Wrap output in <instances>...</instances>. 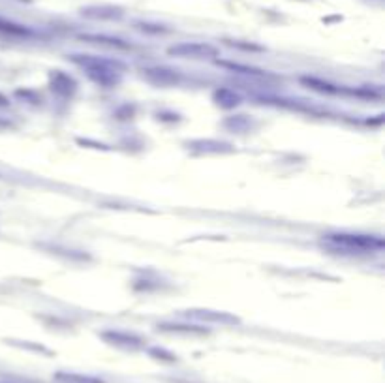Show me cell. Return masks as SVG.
I'll return each mask as SVG.
<instances>
[{
	"instance_id": "6da1fadb",
	"label": "cell",
	"mask_w": 385,
	"mask_h": 383,
	"mask_svg": "<svg viewBox=\"0 0 385 383\" xmlns=\"http://www.w3.org/2000/svg\"><path fill=\"white\" fill-rule=\"evenodd\" d=\"M323 246L342 254H376L384 250L385 242L378 235L340 231V233L323 235Z\"/></svg>"
},
{
	"instance_id": "7a4b0ae2",
	"label": "cell",
	"mask_w": 385,
	"mask_h": 383,
	"mask_svg": "<svg viewBox=\"0 0 385 383\" xmlns=\"http://www.w3.org/2000/svg\"><path fill=\"white\" fill-rule=\"evenodd\" d=\"M70 60L86 71V76L104 86H113L121 81V70H124L119 60L93 57V55H71Z\"/></svg>"
},
{
	"instance_id": "3957f363",
	"label": "cell",
	"mask_w": 385,
	"mask_h": 383,
	"mask_svg": "<svg viewBox=\"0 0 385 383\" xmlns=\"http://www.w3.org/2000/svg\"><path fill=\"white\" fill-rule=\"evenodd\" d=\"M170 57L178 58H196V60H203V58H214L218 57V49L211 45V43H200V42H186L172 45L167 49Z\"/></svg>"
},
{
	"instance_id": "277c9868",
	"label": "cell",
	"mask_w": 385,
	"mask_h": 383,
	"mask_svg": "<svg viewBox=\"0 0 385 383\" xmlns=\"http://www.w3.org/2000/svg\"><path fill=\"white\" fill-rule=\"evenodd\" d=\"M186 316L205 323H220V325H233L239 323V318L228 312H216V310H188Z\"/></svg>"
},
{
	"instance_id": "5b68a950",
	"label": "cell",
	"mask_w": 385,
	"mask_h": 383,
	"mask_svg": "<svg viewBox=\"0 0 385 383\" xmlns=\"http://www.w3.org/2000/svg\"><path fill=\"white\" fill-rule=\"evenodd\" d=\"M81 14L91 17V19H102V21H113V19H121L122 10L121 8L113 6H93V8H83Z\"/></svg>"
},
{
	"instance_id": "8992f818",
	"label": "cell",
	"mask_w": 385,
	"mask_h": 383,
	"mask_svg": "<svg viewBox=\"0 0 385 383\" xmlns=\"http://www.w3.org/2000/svg\"><path fill=\"white\" fill-rule=\"evenodd\" d=\"M79 40H83L86 43H96V45H107V47H113V49H128V43L121 40V38H115V36L81 34Z\"/></svg>"
},
{
	"instance_id": "52a82bcc",
	"label": "cell",
	"mask_w": 385,
	"mask_h": 383,
	"mask_svg": "<svg viewBox=\"0 0 385 383\" xmlns=\"http://www.w3.org/2000/svg\"><path fill=\"white\" fill-rule=\"evenodd\" d=\"M106 340H109L111 344H119V346H126V348H137L141 346V338L136 336V334H128V333H121V331H107V333L102 334Z\"/></svg>"
},
{
	"instance_id": "ba28073f",
	"label": "cell",
	"mask_w": 385,
	"mask_h": 383,
	"mask_svg": "<svg viewBox=\"0 0 385 383\" xmlns=\"http://www.w3.org/2000/svg\"><path fill=\"white\" fill-rule=\"evenodd\" d=\"M0 34L14 36V38H30L34 32H32L29 27H23L19 23L8 21V19H2V17H0Z\"/></svg>"
},
{
	"instance_id": "9c48e42d",
	"label": "cell",
	"mask_w": 385,
	"mask_h": 383,
	"mask_svg": "<svg viewBox=\"0 0 385 383\" xmlns=\"http://www.w3.org/2000/svg\"><path fill=\"white\" fill-rule=\"evenodd\" d=\"M214 100H216L222 107H228V109L241 104V98H239L233 91H229V89H218V91L214 93Z\"/></svg>"
},
{
	"instance_id": "30bf717a",
	"label": "cell",
	"mask_w": 385,
	"mask_h": 383,
	"mask_svg": "<svg viewBox=\"0 0 385 383\" xmlns=\"http://www.w3.org/2000/svg\"><path fill=\"white\" fill-rule=\"evenodd\" d=\"M147 76H149V78H154V76H156L158 83H173V81H177V73H173L172 70H164V68L147 70Z\"/></svg>"
},
{
	"instance_id": "8fae6325",
	"label": "cell",
	"mask_w": 385,
	"mask_h": 383,
	"mask_svg": "<svg viewBox=\"0 0 385 383\" xmlns=\"http://www.w3.org/2000/svg\"><path fill=\"white\" fill-rule=\"evenodd\" d=\"M301 81H303L305 85L312 86V89H316V91H320V93H329V94L338 93V89H335V85H329V83H323V81H318V79L303 78Z\"/></svg>"
},
{
	"instance_id": "7c38bea8",
	"label": "cell",
	"mask_w": 385,
	"mask_h": 383,
	"mask_svg": "<svg viewBox=\"0 0 385 383\" xmlns=\"http://www.w3.org/2000/svg\"><path fill=\"white\" fill-rule=\"evenodd\" d=\"M57 382L60 383H102L94 378H86V376H79V374H57Z\"/></svg>"
}]
</instances>
